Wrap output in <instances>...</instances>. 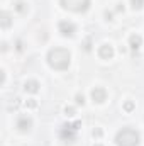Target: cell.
<instances>
[{
	"label": "cell",
	"instance_id": "1",
	"mask_svg": "<svg viewBox=\"0 0 144 146\" xmlns=\"http://www.w3.org/2000/svg\"><path fill=\"white\" fill-rule=\"evenodd\" d=\"M70 51L65 48H54L48 53V63L54 70H66L70 66Z\"/></svg>",
	"mask_w": 144,
	"mask_h": 146
},
{
	"label": "cell",
	"instance_id": "2",
	"mask_svg": "<svg viewBox=\"0 0 144 146\" xmlns=\"http://www.w3.org/2000/svg\"><path fill=\"white\" fill-rule=\"evenodd\" d=\"M117 146H137L139 145V133L132 127H124L115 136Z\"/></svg>",
	"mask_w": 144,
	"mask_h": 146
},
{
	"label": "cell",
	"instance_id": "3",
	"mask_svg": "<svg viewBox=\"0 0 144 146\" xmlns=\"http://www.w3.org/2000/svg\"><path fill=\"white\" fill-rule=\"evenodd\" d=\"M63 7L73 12H85L90 7V0H61Z\"/></svg>",
	"mask_w": 144,
	"mask_h": 146
},
{
	"label": "cell",
	"instance_id": "4",
	"mask_svg": "<svg viewBox=\"0 0 144 146\" xmlns=\"http://www.w3.org/2000/svg\"><path fill=\"white\" fill-rule=\"evenodd\" d=\"M78 127H80V122H75V124H65L63 126V129H61V138L63 139H66V141H73L75 139V134H76V131H78Z\"/></svg>",
	"mask_w": 144,
	"mask_h": 146
},
{
	"label": "cell",
	"instance_id": "5",
	"mask_svg": "<svg viewBox=\"0 0 144 146\" xmlns=\"http://www.w3.org/2000/svg\"><path fill=\"white\" fill-rule=\"evenodd\" d=\"M58 27H59V33L65 37H71L73 34L76 33V26H75L73 22H70V21H61Z\"/></svg>",
	"mask_w": 144,
	"mask_h": 146
},
{
	"label": "cell",
	"instance_id": "6",
	"mask_svg": "<svg viewBox=\"0 0 144 146\" xmlns=\"http://www.w3.org/2000/svg\"><path fill=\"white\" fill-rule=\"evenodd\" d=\"M17 129L19 131H22V133H26V131H29L31 127H32V121H31V117H27V115H19V119H17Z\"/></svg>",
	"mask_w": 144,
	"mask_h": 146
},
{
	"label": "cell",
	"instance_id": "7",
	"mask_svg": "<svg viewBox=\"0 0 144 146\" xmlns=\"http://www.w3.org/2000/svg\"><path fill=\"white\" fill-rule=\"evenodd\" d=\"M92 99H93V102H104L105 99H107V92H105V88H102V87H95L93 90H92Z\"/></svg>",
	"mask_w": 144,
	"mask_h": 146
},
{
	"label": "cell",
	"instance_id": "8",
	"mask_svg": "<svg viewBox=\"0 0 144 146\" xmlns=\"http://www.w3.org/2000/svg\"><path fill=\"white\" fill-rule=\"evenodd\" d=\"M98 56L104 58V60H110V58L114 56V48H112L110 44H102V46L98 48Z\"/></svg>",
	"mask_w": 144,
	"mask_h": 146
},
{
	"label": "cell",
	"instance_id": "9",
	"mask_svg": "<svg viewBox=\"0 0 144 146\" xmlns=\"http://www.w3.org/2000/svg\"><path fill=\"white\" fill-rule=\"evenodd\" d=\"M24 90L29 92V94H36L37 90H39V83H37L36 80H29V82L24 83Z\"/></svg>",
	"mask_w": 144,
	"mask_h": 146
},
{
	"label": "cell",
	"instance_id": "10",
	"mask_svg": "<svg viewBox=\"0 0 144 146\" xmlns=\"http://www.w3.org/2000/svg\"><path fill=\"white\" fill-rule=\"evenodd\" d=\"M129 44H131L132 49H139V46H141V36L139 34H132V36L129 37Z\"/></svg>",
	"mask_w": 144,
	"mask_h": 146
},
{
	"label": "cell",
	"instance_id": "11",
	"mask_svg": "<svg viewBox=\"0 0 144 146\" xmlns=\"http://www.w3.org/2000/svg\"><path fill=\"white\" fill-rule=\"evenodd\" d=\"M10 26V15L7 12H2V27H9Z\"/></svg>",
	"mask_w": 144,
	"mask_h": 146
},
{
	"label": "cell",
	"instance_id": "12",
	"mask_svg": "<svg viewBox=\"0 0 144 146\" xmlns=\"http://www.w3.org/2000/svg\"><path fill=\"white\" fill-rule=\"evenodd\" d=\"M131 3H132V9H141L144 5V0H131Z\"/></svg>",
	"mask_w": 144,
	"mask_h": 146
},
{
	"label": "cell",
	"instance_id": "13",
	"mask_svg": "<svg viewBox=\"0 0 144 146\" xmlns=\"http://www.w3.org/2000/svg\"><path fill=\"white\" fill-rule=\"evenodd\" d=\"M65 114L71 117V115H75V109H73V107H66V109H65Z\"/></svg>",
	"mask_w": 144,
	"mask_h": 146
},
{
	"label": "cell",
	"instance_id": "14",
	"mask_svg": "<svg viewBox=\"0 0 144 146\" xmlns=\"http://www.w3.org/2000/svg\"><path fill=\"white\" fill-rule=\"evenodd\" d=\"M83 102H85V97L83 95H76V104H81L83 106Z\"/></svg>",
	"mask_w": 144,
	"mask_h": 146
},
{
	"label": "cell",
	"instance_id": "15",
	"mask_svg": "<svg viewBox=\"0 0 144 146\" xmlns=\"http://www.w3.org/2000/svg\"><path fill=\"white\" fill-rule=\"evenodd\" d=\"M22 5H26V3L19 2V3H17V10H20V12H26V7H22Z\"/></svg>",
	"mask_w": 144,
	"mask_h": 146
},
{
	"label": "cell",
	"instance_id": "16",
	"mask_svg": "<svg viewBox=\"0 0 144 146\" xmlns=\"http://www.w3.org/2000/svg\"><path fill=\"white\" fill-rule=\"evenodd\" d=\"M124 107H126V110H132L134 104H132V102H126V106H124Z\"/></svg>",
	"mask_w": 144,
	"mask_h": 146
},
{
	"label": "cell",
	"instance_id": "17",
	"mask_svg": "<svg viewBox=\"0 0 144 146\" xmlns=\"http://www.w3.org/2000/svg\"><path fill=\"white\" fill-rule=\"evenodd\" d=\"M27 106H29V107H32V109H34V107H36V102H34V100H29V102H27Z\"/></svg>",
	"mask_w": 144,
	"mask_h": 146
}]
</instances>
